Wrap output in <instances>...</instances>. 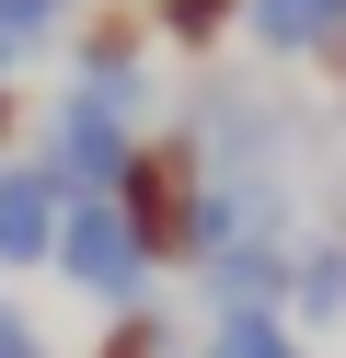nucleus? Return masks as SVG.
<instances>
[{
  "label": "nucleus",
  "mask_w": 346,
  "mask_h": 358,
  "mask_svg": "<svg viewBox=\"0 0 346 358\" xmlns=\"http://www.w3.org/2000/svg\"><path fill=\"white\" fill-rule=\"evenodd\" d=\"M92 358H173V335H161V312H115V335Z\"/></svg>",
  "instance_id": "10"
},
{
  "label": "nucleus",
  "mask_w": 346,
  "mask_h": 358,
  "mask_svg": "<svg viewBox=\"0 0 346 358\" xmlns=\"http://www.w3.org/2000/svg\"><path fill=\"white\" fill-rule=\"evenodd\" d=\"M0 358H46V335H35V324H23V312H12V301H0Z\"/></svg>",
  "instance_id": "12"
},
{
  "label": "nucleus",
  "mask_w": 346,
  "mask_h": 358,
  "mask_svg": "<svg viewBox=\"0 0 346 358\" xmlns=\"http://www.w3.org/2000/svg\"><path fill=\"white\" fill-rule=\"evenodd\" d=\"M138 47H150V12H104V24H81V70L92 93H138Z\"/></svg>",
  "instance_id": "6"
},
{
  "label": "nucleus",
  "mask_w": 346,
  "mask_h": 358,
  "mask_svg": "<svg viewBox=\"0 0 346 358\" xmlns=\"http://www.w3.org/2000/svg\"><path fill=\"white\" fill-rule=\"evenodd\" d=\"M58 220L69 185L46 162H0V266H58Z\"/></svg>",
  "instance_id": "4"
},
{
  "label": "nucleus",
  "mask_w": 346,
  "mask_h": 358,
  "mask_svg": "<svg viewBox=\"0 0 346 358\" xmlns=\"http://www.w3.org/2000/svg\"><path fill=\"white\" fill-rule=\"evenodd\" d=\"M138 104H150V93H92V81H69L58 116H46V150H35V162L58 173L69 196H115V173H127L138 139H150V127H138Z\"/></svg>",
  "instance_id": "2"
},
{
  "label": "nucleus",
  "mask_w": 346,
  "mask_h": 358,
  "mask_svg": "<svg viewBox=\"0 0 346 358\" xmlns=\"http://www.w3.org/2000/svg\"><path fill=\"white\" fill-rule=\"evenodd\" d=\"M243 35H254L266 58L335 70V58H346V0H243Z\"/></svg>",
  "instance_id": "5"
},
{
  "label": "nucleus",
  "mask_w": 346,
  "mask_h": 358,
  "mask_svg": "<svg viewBox=\"0 0 346 358\" xmlns=\"http://www.w3.org/2000/svg\"><path fill=\"white\" fill-rule=\"evenodd\" d=\"M12 116H23V104H12V93H0V139H12Z\"/></svg>",
  "instance_id": "14"
},
{
  "label": "nucleus",
  "mask_w": 346,
  "mask_h": 358,
  "mask_svg": "<svg viewBox=\"0 0 346 358\" xmlns=\"http://www.w3.org/2000/svg\"><path fill=\"white\" fill-rule=\"evenodd\" d=\"M69 12H81V0H0V24H12V35H23V47H46V35H58V24H69Z\"/></svg>",
  "instance_id": "11"
},
{
  "label": "nucleus",
  "mask_w": 346,
  "mask_h": 358,
  "mask_svg": "<svg viewBox=\"0 0 346 358\" xmlns=\"http://www.w3.org/2000/svg\"><path fill=\"white\" fill-rule=\"evenodd\" d=\"M289 312H300V324H346V231H312V243H300Z\"/></svg>",
  "instance_id": "7"
},
{
  "label": "nucleus",
  "mask_w": 346,
  "mask_h": 358,
  "mask_svg": "<svg viewBox=\"0 0 346 358\" xmlns=\"http://www.w3.org/2000/svg\"><path fill=\"white\" fill-rule=\"evenodd\" d=\"M58 278L81 289V301H104V312H150L161 255L138 243V220L115 208V196H69V220H58Z\"/></svg>",
  "instance_id": "3"
},
{
  "label": "nucleus",
  "mask_w": 346,
  "mask_h": 358,
  "mask_svg": "<svg viewBox=\"0 0 346 358\" xmlns=\"http://www.w3.org/2000/svg\"><path fill=\"white\" fill-rule=\"evenodd\" d=\"M196 358H300V324L289 312H219Z\"/></svg>",
  "instance_id": "8"
},
{
  "label": "nucleus",
  "mask_w": 346,
  "mask_h": 358,
  "mask_svg": "<svg viewBox=\"0 0 346 358\" xmlns=\"http://www.w3.org/2000/svg\"><path fill=\"white\" fill-rule=\"evenodd\" d=\"M115 208L138 220V243H150L161 266H196V220H208V150L185 139V127L138 139V162L115 173Z\"/></svg>",
  "instance_id": "1"
},
{
  "label": "nucleus",
  "mask_w": 346,
  "mask_h": 358,
  "mask_svg": "<svg viewBox=\"0 0 346 358\" xmlns=\"http://www.w3.org/2000/svg\"><path fill=\"white\" fill-rule=\"evenodd\" d=\"M12 58H23V35H12V24H0V93H12Z\"/></svg>",
  "instance_id": "13"
},
{
  "label": "nucleus",
  "mask_w": 346,
  "mask_h": 358,
  "mask_svg": "<svg viewBox=\"0 0 346 358\" xmlns=\"http://www.w3.org/2000/svg\"><path fill=\"white\" fill-rule=\"evenodd\" d=\"M231 24H243V0H150V35H161V47H219V35Z\"/></svg>",
  "instance_id": "9"
}]
</instances>
